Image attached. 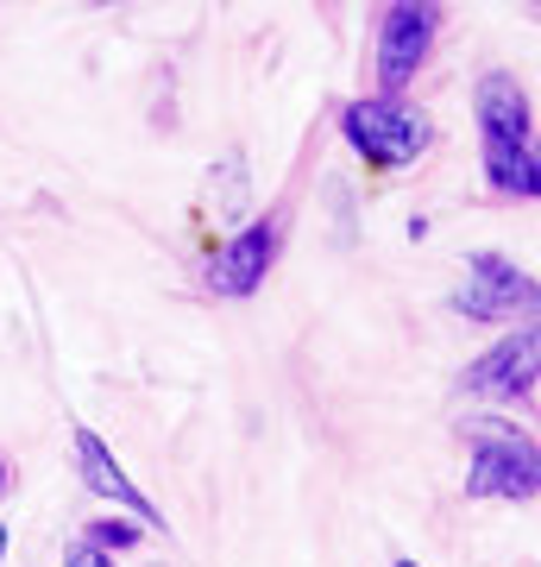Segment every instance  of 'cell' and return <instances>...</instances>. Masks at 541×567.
<instances>
[{"instance_id": "12", "label": "cell", "mask_w": 541, "mask_h": 567, "mask_svg": "<svg viewBox=\"0 0 541 567\" xmlns=\"http://www.w3.org/2000/svg\"><path fill=\"white\" fill-rule=\"evenodd\" d=\"M0 555H7V524H0Z\"/></svg>"}, {"instance_id": "3", "label": "cell", "mask_w": 541, "mask_h": 567, "mask_svg": "<svg viewBox=\"0 0 541 567\" xmlns=\"http://www.w3.org/2000/svg\"><path fill=\"white\" fill-rule=\"evenodd\" d=\"M428 44H435V7H391L384 13V32H378V82L384 95H397V89H409V76L422 70V58H428Z\"/></svg>"}, {"instance_id": "4", "label": "cell", "mask_w": 541, "mask_h": 567, "mask_svg": "<svg viewBox=\"0 0 541 567\" xmlns=\"http://www.w3.org/2000/svg\"><path fill=\"white\" fill-rule=\"evenodd\" d=\"M529 303H535V278L517 271L510 259H498V252H479L460 297H454V309L472 316V322H491V316H510V309H529Z\"/></svg>"}, {"instance_id": "2", "label": "cell", "mask_w": 541, "mask_h": 567, "mask_svg": "<svg viewBox=\"0 0 541 567\" xmlns=\"http://www.w3.org/2000/svg\"><path fill=\"white\" fill-rule=\"evenodd\" d=\"M346 140L360 145L372 164H409L428 145V121H422L416 107H397V102H353L346 107Z\"/></svg>"}, {"instance_id": "11", "label": "cell", "mask_w": 541, "mask_h": 567, "mask_svg": "<svg viewBox=\"0 0 541 567\" xmlns=\"http://www.w3.org/2000/svg\"><path fill=\"white\" fill-rule=\"evenodd\" d=\"M63 567H114V555H101L95 543H70V555H63Z\"/></svg>"}, {"instance_id": "6", "label": "cell", "mask_w": 541, "mask_h": 567, "mask_svg": "<svg viewBox=\"0 0 541 567\" xmlns=\"http://www.w3.org/2000/svg\"><path fill=\"white\" fill-rule=\"evenodd\" d=\"M76 473H82V486L95 492V498H114V505L133 511V517H152V524H164L158 511H152V498H145L133 480H126V466L114 461V447L101 442L95 429H76Z\"/></svg>"}, {"instance_id": "1", "label": "cell", "mask_w": 541, "mask_h": 567, "mask_svg": "<svg viewBox=\"0 0 541 567\" xmlns=\"http://www.w3.org/2000/svg\"><path fill=\"white\" fill-rule=\"evenodd\" d=\"M535 447L517 429H479L472 466H466V498H535Z\"/></svg>"}, {"instance_id": "10", "label": "cell", "mask_w": 541, "mask_h": 567, "mask_svg": "<svg viewBox=\"0 0 541 567\" xmlns=\"http://www.w3.org/2000/svg\"><path fill=\"white\" fill-rule=\"evenodd\" d=\"M89 543H95L101 555H114V548H133V543H139V529H133V524H95V536H89Z\"/></svg>"}, {"instance_id": "7", "label": "cell", "mask_w": 541, "mask_h": 567, "mask_svg": "<svg viewBox=\"0 0 541 567\" xmlns=\"http://www.w3.org/2000/svg\"><path fill=\"white\" fill-rule=\"evenodd\" d=\"M535 353H541V334L535 328H522V334H510L503 347H491L472 372H466V385L485 391V398H529L535 391Z\"/></svg>"}, {"instance_id": "5", "label": "cell", "mask_w": 541, "mask_h": 567, "mask_svg": "<svg viewBox=\"0 0 541 567\" xmlns=\"http://www.w3.org/2000/svg\"><path fill=\"white\" fill-rule=\"evenodd\" d=\"M271 259H278V221H252L246 234H233V240L215 252V265H208L215 297H252L264 284V271H271Z\"/></svg>"}, {"instance_id": "9", "label": "cell", "mask_w": 541, "mask_h": 567, "mask_svg": "<svg viewBox=\"0 0 541 567\" xmlns=\"http://www.w3.org/2000/svg\"><path fill=\"white\" fill-rule=\"evenodd\" d=\"M485 171H491V183L510 189V196H535V189H541L535 152L517 145V140H485Z\"/></svg>"}, {"instance_id": "13", "label": "cell", "mask_w": 541, "mask_h": 567, "mask_svg": "<svg viewBox=\"0 0 541 567\" xmlns=\"http://www.w3.org/2000/svg\"><path fill=\"white\" fill-rule=\"evenodd\" d=\"M0 486H7V461H0Z\"/></svg>"}, {"instance_id": "14", "label": "cell", "mask_w": 541, "mask_h": 567, "mask_svg": "<svg viewBox=\"0 0 541 567\" xmlns=\"http://www.w3.org/2000/svg\"><path fill=\"white\" fill-rule=\"evenodd\" d=\"M397 567H416V561H397Z\"/></svg>"}, {"instance_id": "8", "label": "cell", "mask_w": 541, "mask_h": 567, "mask_svg": "<svg viewBox=\"0 0 541 567\" xmlns=\"http://www.w3.org/2000/svg\"><path fill=\"white\" fill-rule=\"evenodd\" d=\"M479 126L485 140H517L529 145V95L517 89V76H485L479 82Z\"/></svg>"}]
</instances>
